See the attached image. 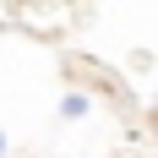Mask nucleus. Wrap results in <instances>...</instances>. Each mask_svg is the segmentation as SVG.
<instances>
[{"mask_svg":"<svg viewBox=\"0 0 158 158\" xmlns=\"http://www.w3.org/2000/svg\"><path fill=\"white\" fill-rule=\"evenodd\" d=\"M0 153H6V136H0Z\"/></svg>","mask_w":158,"mask_h":158,"instance_id":"obj_2","label":"nucleus"},{"mask_svg":"<svg viewBox=\"0 0 158 158\" xmlns=\"http://www.w3.org/2000/svg\"><path fill=\"white\" fill-rule=\"evenodd\" d=\"M60 114L65 120H82V114H87V93H65L60 98Z\"/></svg>","mask_w":158,"mask_h":158,"instance_id":"obj_1","label":"nucleus"}]
</instances>
